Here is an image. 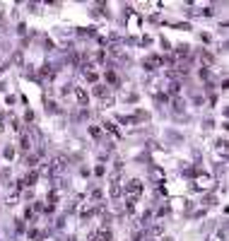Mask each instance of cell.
<instances>
[{
    "label": "cell",
    "instance_id": "6da1fadb",
    "mask_svg": "<svg viewBox=\"0 0 229 241\" xmlns=\"http://www.w3.org/2000/svg\"><path fill=\"white\" fill-rule=\"evenodd\" d=\"M128 193H130V195L142 193V183H140V181H130V183H128Z\"/></svg>",
    "mask_w": 229,
    "mask_h": 241
},
{
    "label": "cell",
    "instance_id": "7a4b0ae2",
    "mask_svg": "<svg viewBox=\"0 0 229 241\" xmlns=\"http://www.w3.org/2000/svg\"><path fill=\"white\" fill-rule=\"evenodd\" d=\"M106 92H109V89H106L104 84H99V87L94 89V94H97V97H106Z\"/></svg>",
    "mask_w": 229,
    "mask_h": 241
}]
</instances>
